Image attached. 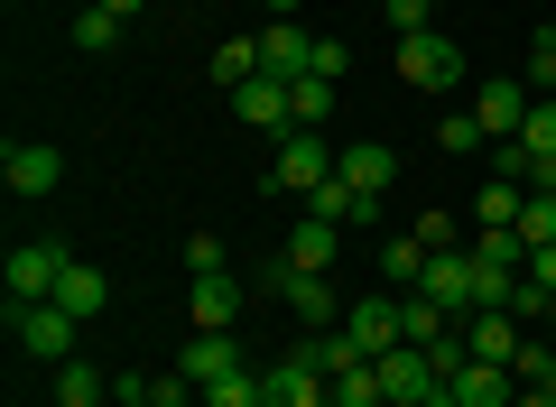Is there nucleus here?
<instances>
[{
  "instance_id": "nucleus-1",
  "label": "nucleus",
  "mask_w": 556,
  "mask_h": 407,
  "mask_svg": "<svg viewBox=\"0 0 556 407\" xmlns=\"http://www.w3.org/2000/svg\"><path fill=\"white\" fill-rule=\"evenodd\" d=\"M334 167H343V149L325 130H288V139H278V157H269V186L278 194H316Z\"/></svg>"
},
{
  "instance_id": "nucleus-2",
  "label": "nucleus",
  "mask_w": 556,
  "mask_h": 407,
  "mask_svg": "<svg viewBox=\"0 0 556 407\" xmlns=\"http://www.w3.org/2000/svg\"><path fill=\"white\" fill-rule=\"evenodd\" d=\"M10 333H20V352L28 361H75V343H84V325L47 296V306H10Z\"/></svg>"
},
{
  "instance_id": "nucleus-3",
  "label": "nucleus",
  "mask_w": 556,
  "mask_h": 407,
  "mask_svg": "<svg viewBox=\"0 0 556 407\" xmlns=\"http://www.w3.org/2000/svg\"><path fill=\"white\" fill-rule=\"evenodd\" d=\"M399 75H408L417 93H445V84H464V47L445 38V28H417V38H399Z\"/></svg>"
},
{
  "instance_id": "nucleus-4",
  "label": "nucleus",
  "mask_w": 556,
  "mask_h": 407,
  "mask_svg": "<svg viewBox=\"0 0 556 407\" xmlns=\"http://www.w3.org/2000/svg\"><path fill=\"white\" fill-rule=\"evenodd\" d=\"M65 241L47 232V241H20V251H10V306H47V296H56V278H65Z\"/></svg>"
},
{
  "instance_id": "nucleus-5",
  "label": "nucleus",
  "mask_w": 556,
  "mask_h": 407,
  "mask_svg": "<svg viewBox=\"0 0 556 407\" xmlns=\"http://www.w3.org/2000/svg\"><path fill=\"white\" fill-rule=\"evenodd\" d=\"M371 370H380V398H390V407H427V398H437V389H445V370L427 361V352H417V343L380 352Z\"/></svg>"
},
{
  "instance_id": "nucleus-6",
  "label": "nucleus",
  "mask_w": 556,
  "mask_h": 407,
  "mask_svg": "<svg viewBox=\"0 0 556 407\" xmlns=\"http://www.w3.org/2000/svg\"><path fill=\"white\" fill-rule=\"evenodd\" d=\"M529 84L519 75H492V84H473V102H464V112H473V130L482 139H519V120H529Z\"/></svg>"
},
{
  "instance_id": "nucleus-7",
  "label": "nucleus",
  "mask_w": 556,
  "mask_h": 407,
  "mask_svg": "<svg viewBox=\"0 0 556 407\" xmlns=\"http://www.w3.org/2000/svg\"><path fill=\"white\" fill-rule=\"evenodd\" d=\"M260 389H269V407H334V380H325L306 352H288V361L260 370Z\"/></svg>"
},
{
  "instance_id": "nucleus-8",
  "label": "nucleus",
  "mask_w": 556,
  "mask_h": 407,
  "mask_svg": "<svg viewBox=\"0 0 556 407\" xmlns=\"http://www.w3.org/2000/svg\"><path fill=\"white\" fill-rule=\"evenodd\" d=\"M343 333H353V352H362V361L399 352V343H408V333H399V296L380 288V296H362V306H343Z\"/></svg>"
},
{
  "instance_id": "nucleus-9",
  "label": "nucleus",
  "mask_w": 556,
  "mask_h": 407,
  "mask_svg": "<svg viewBox=\"0 0 556 407\" xmlns=\"http://www.w3.org/2000/svg\"><path fill=\"white\" fill-rule=\"evenodd\" d=\"M0 176H10V194H56L65 157L47 149V139H10V149H0Z\"/></svg>"
},
{
  "instance_id": "nucleus-10",
  "label": "nucleus",
  "mask_w": 556,
  "mask_h": 407,
  "mask_svg": "<svg viewBox=\"0 0 556 407\" xmlns=\"http://www.w3.org/2000/svg\"><path fill=\"white\" fill-rule=\"evenodd\" d=\"M519 343H529V325H519L510 306L464 315V352H473V361H501V370H510V361H519Z\"/></svg>"
},
{
  "instance_id": "nucleus-11",
  "label": "nucleus",
  "mask_w": 556,
  "mask_h": 407,
  "mask_svg": "<svg viewBox=\"0 0 556 407\" xmlns=\"http://www.w3.org/2000/svg\"><path fill=\"white\" fill-rule=\"evenodd\" d=\"M260 75H278V84L316 75V38H306L298 20H269V28H260Z\"/></svg>"
},
{
  "instance_id": "nucleus-12",
  "label": "nucleus",
  "mask_w": 556,
  "mask_h": 407,
  "mask_svg": "<svg viewBox=\"0 0 556 407\" xmlns=\"http://www.w3.org/2000/svg\"><path fill=\"white\" fill-rule=\"evenodd\" d=\"M417 296H437V306L464 325V315H473V251H437L427 278H417Z\"/></svg>"
},
{
  "instance_id": "nucleus-13",
  "label": "nucleus",
  "mask_w": 556,
  "mask_h": 407,
  "mask_svg": "<svg viewBox=\"0 0 556 407\" xmlns=\"http://www.w3.org/2000/svg\"><path fill=\"white\" fill-rule=\"evenodd\" d=\"M519 325H556V241L547 251H529V269H519V296H510Z\"/></svg>"
},
{
  "instance_id": "nucleus-14",
  "label": "nucleus",
  "mask_w": 556,
  "mask_h": 407,
  "mask_svg": "<svg viewBox=\"0 0 556 407\" xmlns=\"http://www.w3.org/2000/svg\"><path fill=\"white\" fill-rule=\"evenodd\" d=\"M177 370H186V380H195V389L232 380V370H241V333H195V343L177 352Z\"/></svg>"
},
{
  "instance_id": "nucleus-15",
  "label": "nucleus",
  "mask_w": 556,
  "mask_h": 407,
  "mask_svg": "<svg viewBox=\"0 0 556 407\" xmlns=\"http://www.w3.org/2000/svg\"><path fill=\"white\" fill-rule=\"evenodd\" d=\"M186 306H195V333H232V325H241V278H232V269L195 278V296H186Z\"/></svg>"
},
{
  "instance_id": "nucleus-16",
  "label": "nucleus",
  "mask_w": 556,
  "mask_h": 407,
  "mask_svg": "<svg viewBox=\"0 0 556 407\" xmlns=\"http://www.w3.org/2000/svg\"><path fill=\"white\" fill-rule=\"evenodd\" d=\"M56 306L75 315V325H93V315L112 306V278H102L93 259H65V278H56Z\"/></svg>"
},
{
  "instance_id": "nucleus-17",
  "label": "nucleus",
  "mask_w": 556,
  "mask_h": 407,
  "mask_svg": "<svg viewBox=\"0 0 556 407\" xmlns=\"http://www.w3.org/2000/svg\"><path fill=\"white\" fill-rule=\"evenodd\" d=\"M390 176H399V157L380 149V139H353V149H343V186H353V194L390 204Z\"/></svg>"
},
{
  "instance_id": "nucleus-18",
  "label": "nucleus",
  "mask_w": 556,
  "mask_h": 407,
  "mask_svg": "<svg viewBox=\"0 0 556 407\" xmlns=\"http://www.w3.org/2000/svg\"><path fill=\"white\" fill-rule=\"evenodd\" d=\"M232 102H241V120H251V130H278V139L298 130V120H288V84H278V75H251Z\"/></svg>"
},
{
  "instance_id": "nucleus-19",
  "label": "nucleus",
  "mask_w": 556,
  "mask_h": 407,
  "mask_svg": "<svg viewBox=\"0 0 556 407\" xmlns=\"http://www.w3.org/2000/svg\"><path fill=\"white\" fill-rule=\"evenodd\" d=\"M306 214H316V222H334V232H343V222H371L380 204H371V194H353V186H343V167H334V176H325L316 194H306Z\"/></svg>"
},
{
  "instance_id": "nucleus-20",
  "label": "nucleus",
  "mask_w": 556,
  "mask_h": 407,
  "mask_svg": "<svg viewBox=\"0 0 556 407\" xmlns=\"http://www.w3.org/2000/svg\"><path fill=\"white\" fill-rule=\"evenodd\" d=\"M427 259H437V251H427L417 232H390V251H380V278H390V296H408L417 278H427Z\"/></svg>"
},
{
  "instance_id": "nucleus-21",
  "label": "nucleus",
  "mask_w": 556,
  "mask_h": 407,
  "mask_svg": "<svg viewBox=\"0 0 556 407\" xmlns=\"http://www.w3.org/2000/svg\"><path fill=\"white\" fill-rule=\"evenodd\" d=\"M56 407H112V380L75 352V361H56Z\"/></svg>"
},
{
  "instance_id": "nucleus-22",
  "label": "nucleus",
  "mask_w": 556,
  "mask_h": 407,
  "mask_svg": "<svg viewBox=\"0 0 556 407\" xmlns=\"http://www.w3.org/2000/svg\"><path fill=\"white\" fill-rule=\"evenodd\" d=\"M399 333H408V343H445V333H455V315H445L437 296L408 288V296H399Z\"/></svg>"
},
{
  "instance_id": "nucleus-23",
  "label": "nucleus",
  "mask_w": 556,
  "mask_h": 407,
  "mask_svg": "<svg viewBox=\"0 0 556 407\" xmlns=\"http://www.w3.org/2000/svg\"><path fill=\"white\" fill-rule=\"evenodd\" d=\"M288 120H298V130H325V120H334V84L298 75V84H288Z\"/></svg>"
},
{
  "instance_id": "nucleus-24",
  "label": "nucleus",
  "mask_w": 556,
  "mask_h": 407,
  "mask_svg": "<svg viewBox=\"0 0 556 407\" xmlns=\"http://www.w3.org/2000/svg\"><path fill=\"white\" fill-rule=\"evenodd\" d=\"M288 259H298V269H316V278H325V269H334V222H316V214H306L298 232H288Z\"/></svg>"
},
{
  "instance_id": "nucleus-25",
  "label": "nucleus",
  "mask_w": 556,
  "mask_h": 407,
  "mask_svg": "<svg viewBox=\"0 0 556 407\" xmlns=\"http://www.w3.org/2000/svg\"><path fill=\"white\" fill-rule=\"evenodd\" d=\"M251 75H260V38H223L214 47V84H223V93H241Z\"/></svg>"
},
{
  "instance_id": "nucleus-26",
  "label": "nucleus",
  "mask_w": 556,
  "mask_h": 407,
  "mask_svg": "<svg viewBox=\"0 0 556 407\" xmlns=\"http://www.w3.org/2000/svg\"><path fill=\"white\" fill-rule=\"evenodd\" d=\"M519 204H529V186H501V176H492V186H482L464 214H473V222H519Z\"/></svg>"
},
{
  "instance_id": "nucleus-27",
  "label": "nucleus",
  "mask_w": 556,
  "mask_h": 407,
  "mask_svg": "<svg viewBox=\"0 0 556 407\" xmlns=\"http://www.w3.org/2000/svg\"><path fill=\"white\" fill-rule=\"evenodd\" d=\"M510 370H519V389H547V398H556V343H538V333H529Z\"/></svg>"
},
{
  "instance_id": "nucleus-28",
  "label": "nucleus",
  "mask_w": 556,
  "mask_h": 407,
  "mask_svg": "<svg viewBox=\"0 0 556 407\" xmlns=\"http://www.w3.org/2000/svg\"><path fill=\"white\" fill-rule=\"evenodd\" d=\"M139 389H149L159 407H204V389L186 380V370H139Z\"/></svg>"
},
{
  "instance_id": "nucleus-29",
  "label": "nucleus",
  "mask_w": 556,
  "mask_h": 407,
  "mask_svg": "<svg viewBox=\"0 0 556 407\" xmlns=\"http://www.w3.org/2000/svg\"><path fill=\"white\" fill-rule=\"evenodd\" d=\"M121 28H130V20H112V10L93 0V10L75 20V47H84V56H102V47H121Z\"/></svg>"
},
{
  "instance_id": "nucleus-30",
  "label": "nucleus",
  "mask_w": 556,
  "mask_h": 407,
  "mask_svg": "<svg viewBox=\"0 0 556 407\" xmlns=\"http://www.w3.org/2000/svg\"><path fill=\"white\" fill-rule=\"evenodd\" d=\"M204 407H269V389H260V370H232V380L204 389Z\"/></svg>"
},
{
  "instance_id": "nucleus-31",
  "label": "nucleus",
  "mask_w": 556,
  "mask_h": 407,
  "mask_svg": "<svg viewBox=\"0 0 556 407\" xmlns=\"http://www.w3.org/2000/svg\"><path fill=\"white\" fill-rule=\"evenodd\" d=\"M519 241H529V251L556 241V194H529V204H519Z\"/></svg>"
},
{
  "instance_id": "nucleus-32",
  "label": "nucleus",
  "mask_w": 556,
  "mask_h": 407,
  "mask_svg": "<svg viewBox=\"0 0 556 407\" xmlns=\"http://www.w3.org/2000/svg\"><path fill=\"white\" fill-rule=\"evenodd\" d=\"M334 407H390V398H380V370H371V361L343 370V380H334Z\"/></svg>"
},
{
  "instance_id": "nucleus-33",
  "label": "nucleus",
  "mask_w": 556,
  "mask_h": 407,
  "mask_svg": "<svg viewBox=\"0 0 556 407\" xmlns=\"http://www.w3.org/2000/svg\"><path fill=\"white\" fill-rule=\"evenodd\" d=\"M519 139H529L538 157H556V93H538V102H529V120H519Z\"/></svg>"
},
{
  "instance_id": "nucleus-34",
  "label": "nucleus",
  "mask_w": 556,
  "mask_h": 407,
  "mask_svg": "<svg viewBox=\"0 0 556 407\" xmlns=\"http://www.w3.org/2000/svg\"><path fill=\"white\" fill-rule=\"evenodd\" d=\"M437 149H445V157H464V149H492V139L473 130V112H445V120H437Z\"/></svg>"
},
{
  "instance_id": "nucleus-35",
  "label": "nucleus",
  "mask_w": 556,
  "mask_h": 407,
  "mask_svg": "<svg viewBox=\"0 0 556 407\" xmlns=\"http://www.w3.org/2000/svg\"><path fill=\"white\" fill-rule=\"evenodd\" d=\"M519 84H529V93H556V28H538V47H529V75H519Z\"/></svg>"
},
{
  "instance_id": "nucleus-36",
  "label": "nucleus",
  "mask_w": 556,
  "mask_h": 407,
  "mask_svg": "<svg viewBox=\"0 0 556 407\" xmlns=\"http://www.w3.org/2000/svg\"><path fill=\"white\" fill-rule=\"evenodd\" d=\"M417 28H437V0H390V38H417Z\"/></svg>"
},
{
  "instance_id": "nucleus-37",
  "label": "nucleus",
  "mask_w": 556,
  "mask_h": 407,
  "mask_svg": "<svg viewBox=\"0 0 556 407\" xmlns=\"http://www.w3.org/2000/svg\"><path fill=\"white\" fill-rule=\"evenodd\" d=\"M186 269L214 278V269H232V259H223V241H214V232H186Z\"/></svg>"
},
{
  "instance_id": "nucleus-38",
  "label": "nucleus",
  "mask_w": 556,
  "mask_h": 407,
  "mask_svg": "<svg viewBox=\"0 0 556 407\" xmlns=\"http://www.w3.org/2000/svg\"><path fill=\"white\" fill-rule=\"evenodd\" d=\"M408 232H417V241H427V251H464V241H455V214H417V222H408Z\"/></svg>"
},
{
  "instance_id": "nucleus-39",
  "label": "nucleus",
  "mask_w": 556,
  "mask_h": 407,
  "mask_svg": "<svg viewBox=\"0 0 556 407\" xmlns=\"http://www.w3.org/2000/svg\"><path fill=\"white\" fill-rule=\"evenodd\" d=\"M112 407H159V398H149V389H139V370H130V380H112Z\"/></svg>"
},
{
  "instance_id": "nucleus-40",
  "label": "nucleus",
  "mask_w": 556,
  "mask_h": 407,
  "mask_svg": "<svg viewBox=\"0 0 556 407\" xmlns=\"http://www.w3.org/2000/svg\"><path fill=\"white\" fill-rule=\"evenodd\" d=\"M102 10H112V20H139V10H149V0H102Z\"/></svg>"
},
{
  "instance_id": "nucleus-41",
  "label": "nucleus",
  "mask_w": 556,
  "mask_h": 407,
  "mask_svg": "<svg viewBox=\"0 0 556 407\" xmlns=\"http://www.w3.org/2000/svg\"><path fill=\"white\" fill-rule=\"evenodd\" d=\"M510 407H556V398H547V389H519V398H510Z\"/></svg>"
},
{
  "instance_id": "nucleus-42",
  "label": "nucleus",
  "mask_w": 556,
  "mask_h": 407,
  "mask_svg": "<svg viewBox=\"0 0 556 407\" xmlns=\"http://www.w3.org/2000/svg\"><path fill=\"white\" fill-rule=\"evenodd\" d=\"M260 10H269V20H298V0H260Z\"/></svg>"
},
{
  "instance_id": "nucleus-43",
  "label": "nucleus",
  "mask_w": 556,
  "mask_h": 407,
  "mask_svg": "<svg viewBox=\"0 0 556 407\" xmlns=\"http://www.w3.org/2000/svg\"><path fill=\"white\" fill-rule=\"evenodd\" d=\"M427 407H464V398H455V389H437V398H427Z\"/></svg>"
}]
</instances>
